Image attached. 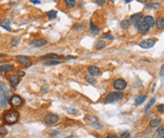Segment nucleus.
<instances>
[{
	"mask_svg": "<svg viewBox=\"0 0 164 138\" xmlns=\"http://www.w3.org/2000/svg\"><path fill=\"white\" fill-rule=\"evenodd\" d=\"M3 120H4V122H5L6 124H9V125L14 124V123H16L19 120V113L14 110L8 111V112H6L4 114Z\"/></svg>",
	"mask_w": 164,
	"mask_h": 138,
	"instance_id": "1",
	"label": "nucleus"
},
{
	"mask_svg": "<svg viewBox=\"0 0 164 138\" xmlns=\"http://www.w3.org/2000/svg\"><path fill=\"white\" fill-rule=\"evenodd\" d=\"M123 98V94L121 92H111L105 98V101L106 103H113L120 101Z\"/></svg>",
	"mask_w": 164,
	"mask_h": 138,
	"instance_id": "2",
	"label": "nucleus"
},
{
	"mask_svg": "<svg viewBox=\"0 0 164 138\" xmlns=\"http://www.w3.org/2000/svg\"><path fill=\"white\" fill-rule=\"evenodd\" d=\"M58 120H59V116L55 114H49V115H46L44 118V121L47 125H54L57 123Z\"/></svg>",
	"mask_w": 164,
	"mask_h": 138,
	"instance_id": "3",
	"label": "nucleus"
},
{
	"mask_svg": "<svg viewBox=\"0 0 164 138\" xmlns=\"http://www.w3.org/2000/svg\"><path fill=\"white\" fill-rule=\"evenodd\" d=\"M157 43V40L156 39H152V38H149V39H145V40L141 41L140 43V47H142V48L148 49L151 48L155 45V44Z\"/></svg>",
	"mask_w": 164,
	"mask_h": 138,
	"instance_id": "4",
	"label": "nucleus"
},
{
	"mask_svg": "<svg viewBox=\"0 0 164 138\" xmlns=\"http://www.w3.org/2000/svg\"><path fill=\"white\" fill-rule=\"evenodd\" d=\"M126 86H127V83L122 79H118V80H114V82H113V87L116 90H118V91H122V90L125 89Z\"/></svg>",
	"mask_w": 164,
	"mask_h": 138,
	"instance_id": "5",
	"label": "nucleus"
},
{
	"mask_svg": "<svg viewBox=\"0 0 164 138\" xmlns=\"http://www.w3.org/2000/svg\"><path fill=\"white\" fill-rule=\"evenodd\" d=\"M135 26L138 29V31L140 32V34H141V35H145L150 29L149 27L147 26V24H145L143 21H140V23L136 24Z\"/></svg>",
	"mask_w": 164,
	"mask_h": 138,
	"instance_id": "6",
	"label": "nucleus"
},
{
	"mask_svg": "<svg viewBox=\"0 0 164 138\" xmlns=\"http://www.w3.org/2000/svg\"><path fill=\"white\" fill-rule=\"evenodd\" d=\"M17 61L19 62L20 64L24 65L25 67H29L31 65V60L27 56H17Z\"/></svg>",
	"mask_w": 164,
	"mask_h": 138,
	"instance_id": "7",
	"label": "nucleus"
},
{
	"mask_svg": "<svg viewBox=\"0 0 164 138\" xmlns=\"http://www.w3.org/2000/svg\"><path fill=\"white\" fill-rule=\"evenodd\" d=\"M11 105L14 106V107H18V106L23 104V99L21 98V96H19L18 95H13L10 99Z\"/></svg>",
	"mask_w": 164,
	"mask_h": 138,
	"instance_id": "8",
	"label": "nucleus"
},
{
	"mask_svg": "<svg viewBox=\"0 0 164 138\" xmlns=\"http://www.w3.org/2000/svg\"><path fill=\"white\" fill-rule=\"evenodd\" d=\"M47 44H48V41L46 39H43V38H40V39H35V40L32 41L31 43V45H32L34 47H41L46 45Z\"/></svg>",
	"mask_w": 164,
	"mask_h": 138,
	"instance_id": "9",
	"label": "nucleus"
},
{
	"mask_svg": "<svg viewBox=\"0 0 164 138\" xmlns=\"http://www.w3.org/2000/svg\"><path fill=\"white\" fill-rule=\"evenodd\" d=\"M142 17H143V15H142V13H141V12L135 13V14H133V15L130 17V20H129V21H130L131 24H134V25H136V24L140 23V22L142 20Z\"/></svg>",
	"mask_w": 164,
	"mask_h": 138,
	"instance_id": "10",
	"label": "nucleus"
},
{
	"mask_svg": "<svg viewBox=\"0 0 164 138\" xmlns=\"http://www.w3.org/2000/svg\"><path fill=\"white\" fill-rule=\"evenodd\" d=\"M87 71H88V73H89V75L92 76V77H96V76H99V75H100V73H101L100 68L98 67V66H95V65L88 66Z\"/></svg>",
	"mask_w": 164,
	"mask_h": 138,
	"instance_id": "11",
	"label": "nucleus"
},
{
	"mask_svg": "<svg viewBox=\"0 0 164 138\" xmlns=\"http://www.w3.org/2000/svg\"><path fill=\"white\" fill-rule=\"evenodd\" d=\"M143 22L145 24H147V26L149 27V28H153L155 27V19L153 16L151 15H147L145 16L144 19H143Z\"/></svg>",
	"mask_w": 164,
	"mask_h": 138,
	"instance_id": "12",
	"label": "nucleus"
},
{
	"mask_svg": "<svg viewBox=\"0 0 164 138\" xmlns=\"http://www.w3.org/2000/svg\"><path fill=\"white\" fill-rule=\"evenodd\" d=\"M60 58H63V57L59 56L58 54H55V53H49V54H47L45 56H42L40 58L41 61H45V60H57V59Z\"/></svg>",
	"mask_w": 164,
	"mask_h": 138,
	"instance_id": "13",
	"label": "nucleus"
},
{
	"mask_svg": "<svg viewBox=\"0 0 164 138\" xmlns=\"http://www.w3.org/2000/svg\"><path fill=\"white\" fill-rule=\"evenodd\" d=\"M0 27H2L3 28L7 29L8 31H12V28H11V21L9 19H3L2 21L0 22Z\"/></svg>",
	"mask_w": 164,
	"mask_h": 138,
	"instance_id": "14",
	"label": "nucleus"
},
{
	"mask_svg": "<svg viewBox=\"0 0 164 138\" xmlns=\"http://www.w3.org/2000/svg\"><path fill=\"white\" fill-rule=\"evenodd\" d=\"M155 26L157 27V29L162 30L163 28H164V19H163V17H158V18L155 21Z\"/></svg>",
	"mask_w": 164,
	"mask_h": 138,
	"instance_id": "15",
	"label": "nucleus"
},
{
	"mask_svg": "<svg viewBox=\"0 0 164 138\" xmlns=\"http://www.w3.org/2000/svg\"><path fill=\"white\" fill-rule=\"evenodd\" d=\"M14 69V66L12 64H2L0 65V70L3 72H11Z\"/></svg>",
	"mask_w": 164,
	"mask_h": 138,
	"instance_id": "16",
	"label": "nucleus"
},
{
	"mask_svg": "<svg viewBox=\"0 0 164 138\" xmlns=\"http://www.w3.org/2000/svg\"><path fill=\"white\" fill-rule=\"evenodd\" d=\"M162 123V120L160 118H154L150 121V127L151 128H156V127L160 126Z\"/></svg>",
	"mask_w": 164,
	"mask_h": 138,
	"instance_id": "17",
	"label": "nucleus"
},
{
	"mask_svg": "<svg viewBox=\"0 0 164 138\" xmlns=\"http://www.w3.org/2000/svg\"><path fill=\"white\" fill-rule=\"evenodd\" d=\"M89 26H90V32L92 33L93 35H98L100 33V28H98L95 24H93L92 22H90Z\"/></svg>",
	"mask_w": 164,
	"mask_h": 138,
	"instance_id": "18",
	"label": "nucleus"
},
{
	"mask_svg": "<svg viewBox=\"0 0 164 138\" xmlns=\"http://www.w3.org/2000/svg\"><path fill=\"white\" fill-rule=\"evenodd\" d=\"M94 47H95V48H97V49H102L106 47V43L103 42V41H102V40H98L95 42Z\"/></svg>",
	"mask_w": 164,
	"mask_h": 138,
	"instance_id": "19",
	"label": "nucleus"
},
{
	"mask_svg": "<svg viewBox=\"0 0 164 138\" xmlns=\"http://www.w3.org/2000/svg\"><path fill=\"white\" fill-rule=\"evenodd\" d=\"M9 80H10V82L12 83V85H13V86L17 85V83L19 82L18 76H16V75H11L10 77H9Z\"/></svg>",
	"mask_w": 164,
	"mask_h": 138,
	"instance_id": "20",
	"label": "nucleus"
},
{
	"mask_svg": "<svg viewBox=\"0 0 164 138\" xmlns=\"http://www.w3.org/2000/svg\"><path fill=\"white\" fill-rule=\"evenodd\" d=\"M161 7V5L158 4V3H149L145 6V9H159Z\"/></svg>",
	"mask_w": 164,
	"mask_h": 138,
	"instance_id": "21",
	"label": "nucleus"
},
{
	"mask_svg": "<svg viewBox=\"0 0 164 138\" xmlns=\"http://www.w3.org/2000/svg\"><path fill=\"white\" fill-rule=\"evenodd\" d=\"M85 79H86V81H87L88 83H90V84L95 85L96 83H97V80H96V79L94 77H92V76H90V75L85 76Z\"/></svg>",
	"mask_w": 164,
	"mask_h": 138,
	"instance_id": "22",
	"label": "nucleus"
},
{
	"mask_svg": "<svg viewBox=\"0 0 164 138\" xmlns=\"http://www.w3.org/2000/svg\"><path fill=\"white\" fill-rule=\"evenodd\" d=\"M156 137L157 138H164V128L163 126H161L160 128L157 130L156 131Z\"/></svg>",
	"mask_w": 164,
	"mask_h": 138,
	"instance_id": "23",
	"label": "nucleus"
},
{
	"mask_svg": "<svg viewBox=\"0 0 164 138\" xmlns=\"http://www.w3.org/2000/svg\"><path fill=\"white\" fill-rule=\"evenodd\" d=\"M145 99H146V96H137V98H136V100H135V104L136 105H140V104H142V103L144 102Z\"/></svg>",
	"mask_w": 164,
	"mask_h": 138,
	"instance_id": "24",
	"label": "nucleus"
},
{
	"mask_svg": "<svg viewBox=\"0 0 164 138\" xmlns=\"http://www.w3.org/2000/svg\"><path fill=\"white\" fill-rule=\"evenodd\" d=\"M85 120H86V122H88V123H94V122H98L99 120H98L97 117L95 116H92V115H86V118H85Z\"/></svg>",
	"mask_w": 164,
	"mask_h": 138,
	"instance_id": "25",
	"label": "nucleus"
},
{
	"mask_svg": "<svg viewBox=\"0 0 164 138\" xmlns=\"http://www.w3.org/2000/svg\"><path fill=\"white\" fill-rule=\"evenodd\" d=\"M66 5H67V9H71L73 8L75 5H76V1L75 0H64Z\"/></svg>",
	"mask_w": 164,
	"mask_h": 138,
	"instance_id": "26",
	"label": "nucleus"
},
{
	"mask_svg": "<svg viewBox=\"0 0 164 138\" xmlns=\"http://www.w3.org/2000/svg\"><path fill=\"white\" fill-rule=\"evenodd\" d=\"M130 25H131V23L128 19H125L123 21H121V27L123 28V29H127V28L130 27Z\"/></svg>",
	"mask_w": 164,
	"mask_h": 138,
	"instance_id": "27",
	"label": "nucleus"
},
{
	"mask_svg": "<svg viewBox=\"0 0 164 138\" xmlns=\"http://www.w3.org/2000/svg\"><path fill=\"white\" fill-rule=\"evenodd\" d=\"M19 42H20V38L19 37H13L11 41V45L12 47H17V45H19Z\"/></svg>",
	"mask_w": 164,
	"mask_h": 138,
	"instance_id": "28",
	"label": "nucleus"
},
{
	"mask_svg": "<svg viewBox=\"0 0 164 138\" xmlns=\"http://www.w3.org/2000/svg\"><path fill=\"white\" fill-rule=\"evenodd\" d=\"M7 104H8V96H3V98H1V100H0V105H1V107H3V108L7 107Z\"/></svg>",
	"mask_w": 164,
	"mask_h": 138,
	"instance_id": "29",
	"label": "nucleus"
},
{
	"mask_svg": "<svg viewBox=\"0 0 164 138\" xmlns=\"http://www.w3.org/2000/svg\"><path fill=\"white\" fill-rule=\"evenodd\" d=\"M47 15H48L49 19H54L57 16V12H55V11H49V12H47Z\"/></svg>",
	"mask_w": 164,
	"mask_h": 138,
	"instance_id": "30",
	"label": "nucleus"
},
{
	"mask_svg": "<svg viewBox=\"0 0 164 138\" xmlns=\"http://www.w3.org/2000/svg\"><path fill=\"white\" fill-rule=\"evenodd\" d=\"M5 96H7V92H6L4 85H2V83H1V84H0V98Z\"/></svg>",
	"mask_w": 164,
	"mask_h": 138,
	"instance_id": "31",
	"label": "nucleus"
},
{
	"mask_svg": "<svg viewBox=\"0 0 164 138\" xmlns=\"http://www.w3.org/2000/svg\"><path fill=\"white\" fill-rule=\"evenodd\" d=\"M155 102H156V98H152V99L150 100V102L148 103L147 105H146V107H145V109H144V111H145V112H147V111L149 110L150 108H151L153 105H154V104H155Z\"/></svg>",
	"mask_w": 164,
	"mask_h": 138,
	"instance_id": "32",
	"label": "nucleus"
},
{
	"mask_svg": "<svg viewBox=\"0 0 164 138\" xmlns=\"http://www.w3.org/2000/svg\"><path fill=\"white\" fill-rule=\"evenodd\" d=\"M91 126L93 127V128H95V129L97 130H102V128H103V126H102V124H100V122H94V123H91Z\"/></svg>",
	"mask_w": 164,
	"mask_h": 138,
	"instance_id": "33",
	"label": "nucleus"
},
{
	"mask_svg": "<svg viewBox=\"0 0 164 138\" xmlns=\"http://www.w3.org/2000/svg\"><path fill=\"white\" fill-rule=\"evenodd\" d=\"M101 38H102V39H108V40H110V41L114 40V37H113L111 34H107V33L102 34V35L101 36Z\"/></svg>",
	"mask_w": 164,
	"mask_h": 138,
	"instance_id": "34",
	"label": "nucleus"
},
{
	"mask_svg": "<svg viewBox=\"0 0 164 138\" xmlns=\"http://www.w3.org/2000/svg\"><path fill=\"white\" fill-rule=\"evenodd\" d=\"M62 63V62H58V61H51V62H47V63H45L46 65H56V64H61Z\"/></svg>",
	"mask_w": 164,
	"mask_h": 138,
	"instance_id": "35",
	"label": "nucleus"
},
{
	"mask_svg": "<svg viewBox=\"0 0 164 138\" xmlns=\"http://www.w3.org/2000/svg\"><path fill=\"white\" fill-rule=\"evenodd\" d=\"M67 112L69 113V115H74L77 113V110L75 108H67Z\"/></svg>",
	"mask_w": 164,
	"mask_h": 138,
	"instance_id": "36",
	"label": "nucleus"
},
{
	"mask_svg": "<svg viewBox=\"0 0 164 138\" xmlns=\"http://www.w3.org/2000/svg\"><path fill=\"white\" fill-rule=\"evenodd\" d=\"M7 134H8V131L6 130L5 127H1V128H0V134L4 136V135H6Z\"/></svg>",
	"mask_w": 164,
	"mask_h": 138,
	"instance_id": "37",
	"label": "nucleus"
},
{
	"mask_svg": "<svg viewBox=\"0 0 164 138\" xmlns=\"http://www.w3.org/2000/svg\"><path fill=\"white\" fill-rule=\"evenodd\" d=\"M157 110L161 113V114H163L164 113V105L163 104H159V105H157Z\"/></svg>",
	"mask_w": 164,
	"mask_h": 138,
	"instance_id": "38",
	"label": "nucleus"
},
{
	"mask_svg": "<svg viewBox=\"0 0 164 138\" xmlns=\"http://www.w3.org/2000/svg\"><path fill=\"white\" fill-rule=\"evenodd\" d=\"M106 138H119V136L117 135L116 134H107Z\"/></svg>",
	"mask_w": 164,
	"mask_h": 138,
	"instance_id": "39",
	"label": "nucleus"
},
{
	"mask_svg": "<svg viewBox=\"0 0 164 138\" xmlns=\"http://www.w3.org/2000/svg\"><path fill=\"white\" fill-rule=\"evenodd\" d=\"M95 1L97 2V4H99L100 6L105 5V0H95Z\"/></svg>",
	"mask_w": 164,
	"mask_h": 138,
	"instance_id": "40",
	"label": "nucleus"
},
{
	"mask_svg": "<svg viewBox=\"0 0 164 138\" xmlns=\"http://www.w3.org/2000/svg\"><path fill=\"white\" fill-rule=\"evenodd\" d=\"M17 76H18V77H24V76H25V72H22V71H19V72H18V75H17Z\"/></svg>",
	"mask_w": 164,
	"mask_h": 138,
	"instance_id": "41",
	"label": "nucleus"
},
{
	"mask_svg": "<svg viewBox=\"0 0 164 138\" xmlns=\"http://www.w3.org/2000/svg\"><path fill=\"white\" fill-rule=\"evenodd\" d=\"M31 3H33V4H40L41 1H39V0H31Z\"/></svg>",
	"mask_w": 164,
	"mask_h": 138,
	"instance_id": "42",
	"label": "nucleus"
},
{
	"mask_svg": "<svg viewBox=\"0 0 164 138\" xmlns=\"http://www.w3.org/2000/svg\"><path fill=\"white\" fill-rule=\"evenodd\" d=\"M163 68H164V66L162 65L161 66V70H160V73H161V75L160 76H161V77H163Z\"/></svg>",
	"mask_w": 164,
	"mask_h": 138,
	"instance_id": "43",
	"label": "nucleus"
},
{
	"mask_svg": "<svg viewBox=\"0 0 164 138\" xmlns=\"http://www.w3.org/2000/svg\"><path fill=\"white\" fill-rule=\"evenodd\" d=\"M124 1H125L126 3H130L131 2V0H124Z\"/></svg>",
	"mask_w": 164,
	"mask_h": 138,
	"instance_id": "44",
	"label": "nucleus"
},
{
	"mask_svg": "<svg viewBox=\"0 0 164 138\" xmlns=\"http://www.w3.org/2000/svg\"><path fill=\"white\" fill-rule=\"evenodd\" d=\"M3 57H4V55H3V54H0V58H3Z\"/></svg>",
	"mask_w": 164,
	"mask_h": 138,
	"instance_id": "45",
	"label": "nucleus"
},
{
	"mask_svg": "<svg viewBox=\"0 0 164 138\" xmlns=\"http://www.w3.org/2000/svg\"><path fill=\"white\" fill-rule=\"evenodd\" d=\"M138 2H143V1H144V0H138Z\"/></svg>",
	"mask_w": 164,
	"mask_h": 138,
	"instance_id": "46",
	"label": "nucleus"
},
{
	"mask_svg": "<svg viewBox=\"0 0 164 138\" xmlns=\"http://www.w3.org/2000/svg\"><path fill=\"white\" fill-rule=\"evenodd\" d=\"M110 1H111V2H114V1H115V0H110Z\"/></svg>",
	"mask_w": 164,
	"mask_h": 138,
	"instance_id": "47",
	"label": "nucleus"
},
{
	"mask_svg": "<svg viewBox=\"0 0 164 138\" xmlns=\"http://www.w3.org/2000/svg\"><path fill=\"white\" fill-rule=\"evenodd\" d=\"M1 72H2V71H1V70H0V76H1Z\"/></svg>",
	"mask_w": 164,
	"mask_h": 138,
	"instance_id": "48",
	"label": "nucleus"
},
{
	"mask_svg": "<svg viewBox=\"0 0 164 138\" xmlns=\"http://www.w3.org/2000/svg\"><path fill=\"white\" fill-rule=\"evenodd\" d=\"M154 1H158V0H154Z\"/></svg>",
	"mask_w": 164,
	"mask_h": 138,
	"instance_id": "49",
	"label": "nucleus"
}]
</instances>
